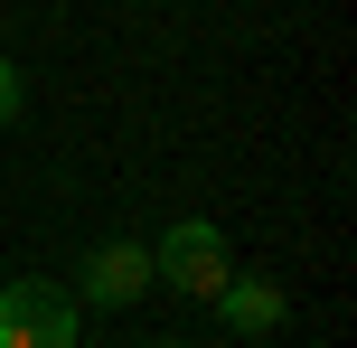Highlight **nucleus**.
Segmentation results:
<instances>
[{
	"instance_id": "f257e3e1",
	"label": "nucleus",
	"mask_w": 357,
	"mask_h": 348,
	"mask_svg": "<svg viewBox=\"0 0 357 348\" xmlns=\"http://www.w3.org/2000/svg\"><path fill=\"white\" fill-rule=\"evenodd\" d=\"M151 273H160L169 292H188V301H216V282L235 273V255H226V226H207V217L169 226V236L151 245Z\"/></svg>"
},
{
	"instance_id": "f03ea898",
	"label": "nucleus",
	"mask_w": 357,
	"mask_h": 348,
	"mask_svg": "<svg viewBox=\"0 0 357 348\" xmlns=\"http://www.w3.org/2000/svg\"><path fill=\"white\" fill-rule=\"evenodd\" d=\"M0 348H75V292L66 282H0Z\"/></svg>"
},
{
	"instance_id": "7ed1b4c3",
	"label": "nucleus",
	"mask_w": 357,
	"mask_h": 348,
	"mask_svg": "<svg viewBox=\"0 0 357 348\" xmlns=\"http://www.w3.org/2000/svg\"><path fill=\"white\" fill-rule=\"evenodd\" d=\"M75 292H85L94 311H123V301H142V292H151V245H132V236H104L85 264H75Z\"/></svg>"
},
{
	"instance_id": "20e7f679",
	"label": "nucleus",
	"mask_w": 357,
	"mask_h": 348,
	"mask_svg": "<svg viewBox=\"0 0 357 348\" xmlns=\"http://www.w3.org/2000/svg\"><path fill=\"white\" fill-rule=\"evenodd\" d=\"M216 311H226V330L273 339L291 320V301H282V282H264V273H226V282H216Z\"/></svg>"
},
{
	"instance_id": "39448f33",
	"label": "nucleus",
	"mask_w": 357,
	"mask_h": 348,
	"mask_svg": "<svg viewBox=\"0 0 357 348\" xmlns=\"http://www.w3.org/2000/svg\"><path fill=\"white\" fill-rule=\"evenodd\" d=\"M10 123H19V66L0 56V132H10Z\"/></svg>"
},
{
	"instance_id": "423d86ee",
	"label": "nucleus",
	"mask_w": 357,
	"mask_h": 348,
	"mask_svg": "<svg viewBox=\"0 0 357 348\" xmlns=\"http://www.w3.org/2000/svg\"><path fill=\"white\" fill-rule=\"evenodd\" d=\"M151 348H188V339H151Z\"/></svg>"
}]
</instances>
